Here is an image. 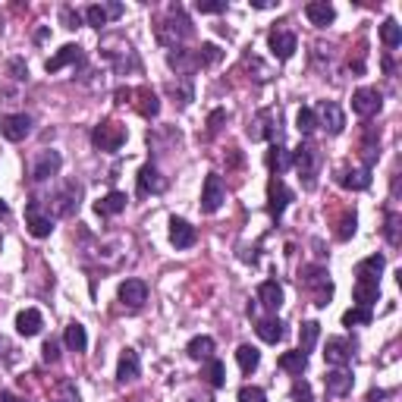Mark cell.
<instances>
[{
	"label": "cell",
	"mask_w": 402,
	"mask_h": 402,
	"mask_svg": "<svg viewBox=\"0 0 402 402\" xmlns=\"http://www.w3.org/2000/svg\"><path fill=\"white\" fill-rule=\"evenodd\" d=\"M352 358V349L346 340H327V349H324V362L333 365V368H346Z\"/></svg>",
	"instance_id": "obj_19"
},
{
	"label": "cell",
	"mask_w": 402,
	"mask_h": 402,
	"mask_svg": "<svg viewBox=\"0 0 402 402\" xmlns=\"http://www.w3.org/2000/svg\"><path fill=\"white\" fill-rule=\"evenodd\" d=\"M79 60H82V51H79V47H76V44H63L57 53H53L51 60H47L44 66H47V73H60L63 66L79 63Z\"/></svg>",
	"instance_id": "obj_26"
},
{
	"label": "cell",
	"mask_w": 402,
	"mask_h": 402,
	"mask_svg": "<svg viewBox=\"0 0 402 402\" xmlns=\"http://www.w3.org/2000/svg\"><path fill=\"white\" fill-rule=\"evenodd\" d=\"M7 214H10V208L3 205V201H0V217H7Z\"/></svg>",
	"instance_id": "obj_56"
},
{
	"label": "cell",
	"mask_w": 402,
	"mask_h": 402,
	"mask_svg": "<svg viewBox=\"0 0 402 402\" xmlns=\"http://www.w3.org/2000/svg\"><path fill=\"white\" fill-rule=\"evenodd\" d=\"M296 126H299V132H302V135H311V132L317 129L315 110H311V107H302V110L296 113Z\"/></svg>",
	"instance_id": "obj_40"
},
{
	"label": "cell",
	"mask_w": 402,
	"mask_h": 402,
	"mask_svg": "<svg viewBox=\"0 0 402 402\" xmlns=\"http://www.w3.org/2000/svg\"><path fill=\"white\" fill-rule=\"evenodd\" d=\"M158 38H160V44L173 47V51H176V44H183L185 38H192V22L185 19V13L179 7H173L170 16L158 26Z\"/></svg>",
	"instance_id": "obj_1"
},
{
	"label": "cell",
	"mask_w": 402,
	"mask_h": 402,
	"mask_svg": "<svg viewBox=\"0 0 402 402\" xmlns=\"http://www.w3.org/2000/svg\"><path fill=\"white\" fill-rule=\"evenodd\" d=\"M85 19H88V26L101 28V26H107V19H110V16H107V10H104V7H98V3H94V7H88V10H85Z\"/></svg>",
	"instance_id": "obj_43"
},
{
	"label": "cell",
	"mask_w": 402,
	"mask_h": 402,
	"mask_svg": "<svg viewBox=\"0 0 402 402\" xmlns=\"http://www.w3.org/2000/svg\"><path fill=\"white\" fill-rule=\"evenodd\" d=\"M305 402H311V399H305Z\"/></svg>",
	"instance_id": "obj_57"
},
{
	"label": "cell",
	"mask_w": 402,
	"mask_h": 402,
	"mask_svg": "<svg viewBox=\"0 0 402 402\" xmlns=\"http://www.w3.org/2000/svg\"><path fill=\"white\" fill-rule=\"evenodd\" d=\"M44 321H41V311L38 308H26L16 315V330H19L22 337H38Z\"/></svg>",
	"instance_id": "obj_24"
},
{
	"label": "cell",
	"mask_w": 402,
	"mask_h": 402,
	"mask_svg": "<svg viewBox=\"0 0 402 402\" xmlns=\"http://www.w3.org/2000/svg\"><path fill=\"white\" fill-rule=\"evenodd\" d=\"M104 10H107V16H110V19H117V16L123 13V7H119V3H107Z\"/></svg>",
	"instance_id": "obj_52"
},
{
	"label": "cell",
	"mask_w": 402,
	"mask_h": 402,
	"mask_svg": "<svg viewBox=\"0 0 402 402\" xmlns=\"http://www.w3.org/2000/svg\"><path fill=\"white\" fill-rule=\"evenodd\" d=\"M292 167L299 170V176L305 179L308 189H315V179L321 173V151H317L311 142H302V145L292 151Z\"/></svg>",
	"instance_id": "obj_2"
},
{
	"label": "cell",
	"mask_w": 402,
	"mask_h": 402,
	"mask_svg": "<svg viewBox=\"0 0 402 402\" xmlns=\"http://www.w3.org/2000/svg\"><path fill=\"white\" fill-rule=\"evenodd\" d=\"M380 104H383V98H380V92L377 88H358L355 94H352V110L358 113V117H374L377 110H380Z\"/></svg>",
	"instance_id": "obj_9"
},
{
	"label": "cell",
	"mask_w": 402,
	"mask_h": 402,
	"mask_svg": "<svg viewBox=\"0 0 402 402\" xmlns=\"http://www.w3.org/2000/svg\"><path fill=\"white\" fill-rule=\"evenodd\" d=\"M290 201H292V192L286 189V183L280 176H271V183H267V211H271V217H283Z\"/></svg>",
	"instance_id": "obj_6"
},
{
	"label": "cell",
	"mask_w": 402,
	"mask_h": 402,
	"mask_svg": "<svg viewBox=\"0 0 402 402\" xmlns=\"http://www.w3.org/2000/svg\"><path fill=\"white\" fill-rule=\"evenodd\" d=\"M10 69H13V79H26V76H28V69L22 66V60H13V63H10Z\"/></svg>",
	"instance_id": "obj_51"
},
{
	"label": "cell",
	"mask_w": 402,
	"mask_h": 402,
	"mask_svg": "<svg viewBox=\"0 0 402 402\" xmlns=\"http://www.w3.org/2000/svg\"><path fill=\"white\" fill-rule=\"evenodd\" d=\"M383 264H387V261H383V255L365 258V261L355 267V277L358 280H377V277H380V271H383Z\"/></svg>",
	"instance_id": "obj_33"
},
{
	"label": "cell",
	"mask_w": 402,
	"mask_h": 402,
	"mask_svg": "<svg viewBox=\"0 0 402 402\" xmlns=\"http://www.w3.org/2000/svg\"><path fill=\"white\" fill-rule=\"evenodd\" d=\"M251 7H258V10H271V7H277L274 0H251Z\"/></svg>",
	"instance_id": "obj_53"
},
{
	"label": "cell",
	"mask_w": 402,
	"mask_h": 402,
	"mask_svg": "<svg viewBox=\"0 0 402 402\" xmlns=\"http://www.w3.org/2000/svg\"><path fill=\"white\" fill-rule=\"evenodd\" d=\"M317 337H321V324L317 321H305L302 330H299V349L302 352H311L317 343Z\"/></svg>",
	"instance_id": "obj_35"
},
{
	"label": "cell",
	"mask_w": 402,
	"mask_h": 402,
	"mask_svg": "<svg viewBox=\"0 0 402 402\" xmlns=\"http://www.w3.org/2000/svg\"><path fill=\"white\" fill-rule=\"evenodd\" d=\"M167 189V179L160 176V170L154 164H145L139 170V195H160Z\"/></svg>",
	"instance_id": "obj_13"
},
{
	"label": "cell",
	"mask_w": 402,
	"mask_h": 402,
	"mask_svg": "<svg viewBox=\"0 0 402 402\" xmlns=\"http://www.w3.org/2000/svg\"><path fill=\"white\" fill-rule=\"evenodd\" d=\"M305 286L315 290V305H327V299L333 296V286H330L327 274H324L321 267H308V271H305Z\"/></svg>",
	"instance_id": "obj_10"
},
{
	"label": "cell",
	"mask_w": 402,
	"mask_h": 402,
	"mask_svg": "<svg viewBox=\"0 0 402 402\" xmlns=\"http://www.w3.org/2000/svg\"><path fill=\"white\" fill-rule=\"evenodd\" d=\"M132 98V92H129V88H126V92H123V88H119V92H117V101H119V104H126V101H129Z\"/></svg>",
	"instance_id": "obj_54"
},
{
	"label": "cell",
	"mask_w": 402,
	"mask_h": 402,
	"mask_svg": "<svg viewBox=\"0 0 402 402\" xmlns=\"http://www.w3.org/2000/svg\"><path fill=\"white\" fill-rule=\"evenodd\" d=\"M60 154L57 151H41L38 154V160H35V167H32V176L38 179V183H44V179H51V176H57L60 173Z\"/></svg>",
	"instance_id": "obj_17"
},
{
	"label": "cell",
	"mask_w": 402,
	"mask_h": 402,
	"mask_svg": "<svg viewBox=\"0 0 402 402\" xmlns=\"http://www.w3.org/2000/svg\"><path fill=\"white\" fill-rule=\"evenodd\" d=\"M343 324H346V327H355V324H371V308H358V305H355V308H349L343 315Z\"/></svg>",
	"instance_id": "obj_41"
},
{
	"label": "cell",
	"mask_w": 402,
	"mask_h": 402,
	"mask_svg": "<svg viewBox=\"0 0 402 402\" xmlns=\"http://www.w3.org/2000/svg\"><path fill=\"white\" fill-rule=\"evenodd\" d=\"M126 201H129V198H126L123 192H110V195H104L98 205H94V211H98L101 217H113V214L126 211Z\"/></svg>",
	"instance_id": "obj_27"
},
{
	"label": "cell",
	"mask_w": 402,
	"mask_h": 402,
	"mask_svg": "<svg viewBox=\"0 0 402 402\" xmlns=\"http://www.w3.org/2000/svg\"><path fill=\"white\" fill-rule=\"evenodd\" d=\"M119 302H123L129 311H139L142 305L148 302L145 280H126V283H119Z\"/></svg>",
	"instance_id": "obj_8"
},
{
	"label": "cell",
	"mask_w": 402,
	"mask_h": 402,
	"mask_svg": "<svg viewBox=\"0 0 402 402\" xmlns=\"http://www.w3.org/2000/svg\"><path fill=\"white\" fill-rule=\"evenodd\" d=\"M352 233H355V214H346L343 224H340V233H337V236H340V239H349Z\"/></svg>",
	"instance_id": "obj_46"
},
{
	"label": "cell",
	"mask_w": 402,
	"mask_h": 402,
	"mask_svg": "<svg viewBox=\"0 0 402 402\" xmlns=\"http://www.w3.org/2000/svg\"><path fill=\"white\" fill-rule=\"evenodd\" d=\"M239 402H267L261 387H242L239 390Z\"/></svg>",
	"instance_id": "obj_44"
},
{
	"label": "cell",
	"mask_w": 402,
	"mask_h": 402,
	"mask_svg": "<svg viewBox=\"0 0 402 402\" xmlns=\"http://www.w3.org/2000/svg\"><path fill=\"white\" fill-rule=\"evenodd\" d=\"M205 377H208V383H211V387H224L226 383V368H224V362H217V358H211V362H208V371H205Z\"/></svg>",
	"instance_id": "obj_39"
},
{
	"label": "cell",
	"mask_w": 402,
	"mask_h": 402,
	"mask_svg": "<svg viewBox=\"0 0 402 402\" xmlns=\"http://www.w3.org/2000/svg\"><path fill=\"white\" fill-rule=\"evenodd\" d=\"M236 362H239V368H242L245 374H251V371L258 368V362H261V352H258L255 346H239V349H236Z\"/></svg>",
	"instance_id": "obj_36"
},
{
	"label": "cell",
	"mask_w": 402,
	"mask_h": 402,
	"mask_svg": "<svg viewBox=\"0 0 402 402\" xmlns=\"http://www.w3.org/2000/svg\"><path fill=\"white\" fill-rule=\"evenodd\" d=\"M277 123H280V113H274V110H261L255 119H251V126H249V135L251 139H274L277 135Z\"/></svg>",
	"instance_id": "obj_11"
},
{
	"label": "cell",
	"mask_w": 402,
	"mask_h": 402,
	"mask_svg": "<svg viewBox=\"0 0 402 402\" xmlns=\"http://www.w3.org/2000/svg\"><path fill=\"white\" fill-rule=\"evenodd\" d=\"M387 239L390 245H399V214H390L387 217Z\"/></svg>",
	"instance_id": "obj_45"
},
{
	"label": "cell",
	"mask_w": 402,
	"mask_h": 402,
	"mask_svg": "<svg viewBox=\"0 0 402 402\" xmlns=\"http://www.w3.org/2000/svg\"><path fill=\"white\" fill-rule=\"evenodd\" d=\"M380 38H383V44L387 47H399L402 44V28H399V22L396 19H387L380 26Z\"/></svg>",
	"instance_id": "obj_38"
},
{
	"label": "cell",
	"mask_w": 402,
	"mask_h": 402,
	"mask_svg": "<svg viewBox=\"0 0 402 402\" xmlns=\"http://www.w3.org/2000/svg\"><path fill=\"white\" fill-rule=\"evenodd\" d=\"M92 142H94V148H101V151H119L126 142V126L117 123V119H104L101 126H94Z\"/></svg>",
	"instance_id": "obj_3"
},
{
	"label": "cell",
	"mask_w": 402,
	"mask_h": 402,
	"mask_svg": "<svg viewBox=\"0 0 402 402\" xmlns=\"http://www.w3.org/2000/svg\"><path fill=\"white\" fill-rule=\"evenodd\" d=\"M324 387H327L330 396H349L352 393V374L346 368L330 371V374L324 377Z\"/></svg>",
	"instance_id": "obj_22"
},
{
	"label": "cell",
	"mask_w": 402,
	"mask_h": 402,
	"mask_svg": "<svg viewBox=\"0 0 402 402\" xmlns=\"http://www.w3.org/2000/svg\"><path fill=\"white\" fill-rule=\"evenodd\" d=\"M258 302L267 311H277L280 305H283V286H280L277 280H264V283L258 286Z\"/></svg>",
	"instance_id": "obj_21"
},
{
	"label": "cell",
	"mask_w": 402,
	"mask_h": 402,
	"mask_svg": "<svg viewBox=\"0 0 402 402\" xmlns=\"http://www.w3.org/2000/svg\"><path fill=\"white\" fill-rule=\"evenodd\" d=\"M258 337L264 340V343H280L283 340V324L277 321V317H264V321H258Z\"/></svg>",
	"instance_id": "obj_30"
},
{
	"label": "cell",
	"mask_w": 402,
	"mask_h": 402,
	"mask_svg": "<svg viewBox=\"0 0 402 402\" xmlns=\"http://www.w3.org/2000/svg\"><path fill=\"white\" fill-rule=\"evenodd\" d=\"M132 98H135V107H139L142 117L151 119V117H158V113H160V101H158V94H154L148 85L135 88V92H132Z\"/></svg>",
	"instance_id": "obj_25"
},
{
	"label": "cell",
	"mask_w": 402,
	"mask_h": 402,
	"mask_svg": "<svg viewBox=\"0 0 402 402\" xmlns=\"http://www.w3.org/2000/svg\"><path fill=\"white\" fill-rule=\"evenodd\" d=\"M60 16H63L66 28H76V26H79V13H73V10H63V13H60Z\"/></svg>",
	"instance_id": "obj_50"
},
{
	"label": "cell",
	"mask_w": 402,
	"mask_h": 402,
	"mask_svg": "<svg viewBox=\"0 0 402 402\" xmlns=\"http://www.w3.org/2000/svg\"><path fill=\"white\" fill-rule=\"evenodd\" d=\"M224 119H226V113H224V110H214L211 117H208V129H211V132H217Z\"/></svg>",
	"instance_id": "obj_49"
},
{
	"label": "cell",
	"mask_w": 402,
	"mask_h": 402,
	"mask_svg": "<svg viewBox=\"0 0 402 402\" xmlns=\"http://www.w3.org/2000/svg\"><path fill=\"white\" fill-rule=\"evenodd\" d=\"M195 239H198V233H195V226H192L189 220H183V217L170 220V242L176 245V249H192Z\"/></svg>",
	"instance_id": "obj_14"
},
{
	"label": "cell",
	"mask_w": 402,
	"mask_h": 402,
	"mask_svg": "<svg viewBox=\"0 0 402 402\" xmlns=\"http://www.w3.org/2000/svg\"><path fill=\"white\" fill-rule=\"evenodd\" d=\"M53 211H57L60 217H73V214L79 211V185L76 183L66 185V189L53 198Z\"/></svg>",
	"instance_id": "obj_16"
},
{
	"label": "cell",
	"mask_w": 402,
	"mask_h": 402,
	"mask_svg": "<svg viewBox=\"0 0 402 402\" xmlns=\"http://www.w3.org/2000/svg\"><path fill=\"white\" fill-rule=\"evenodd\" d=\"M195 57H198V66H214L220 60V47L217 44H201V51H198Z\"/></svg>",
	"instance_id": "obj_42"
},
{
	"label": "cell",
	"mask_w": 402,
	"mask_h": 402,
	"mask_svg": "<svg viewBox=\"0 0 402 402\" xmlns=\"http://www.w3.org/2000/svg\"><path fill=\"white\" fill-rule=\"evenodd\" d=\"M0 132H3L7 142H22L28 132H32V117H28V113H10V117H3V123H0Z\"/></svg>",
	"instance_id": "obj_7"
},
{
	"label": "cell",
	"mask_w": 402,
	"mask_h": 402,
	"mask_svg": "<svg viewBox=\"0 0 402 402\" xmlns=\"http://www.w3.org/2000/svg\"><path fill=\"white\" fill-rule=\"evenodd\" d=\"M290 164H292V158H290V151H286V148L274 145L271 151H267V167H271V170H277V176H280V173H283Z\"/></svg>",
	"instance_id": "obj_37"
},
{
	"label": "cell",
	"mask_w": 402,
	"mask_h": 402,
	"mask_svg": "<svg viewBox=\"0 0 402 402\" xmlns=\"http://www.w3.org/2000/svg\"><path fill=\"white\" fill-rule=\"evenodd\" d=\"M41 355H44V362H57V358H60V346L51 340V343H44V349H41Z\"/></svg>",
	"instance_id": "obj_48"
},
{
	"label": "cell",
	"mask_w": 402,
	"mask_h": 402,
	"mask_svg": "<svg viewBox=\"0 0 402 402\" xmlns=\"http://www.w3.org/2000/svg\"><path fill=\"white\" fill-rule=\"evenodd\" d=\"M352 296H355L358 308H374V305L380 302V283H377V280H355Z\"/></svg>",
	"instance_id": "obj_18"
},
{
	"label": "cell",
	"mask_w": 402,
	"mask_h": 402,
	"mask_svg": "<svg viewBox=\"0 0 402 402\" xmlns=\"http://www.w3.org/2000/svg\"><path fill=\"white\" fill-rule=\"evenodd\" d=\"M198 10L201 13H220V10H226L224 0H198Z\"/></svg>",
	"instance_id": "obj_47"
},
{
	"label": "cell",
	"mask_w": 402,
	"mask_h": 402,
	"mask_svg": "<svg viewBox=\"0 0 402 402\" xmlns=\"http://www.w3.org/2000/svg\"><path fill=\"white\" fill-rule=\"evenodd\" d=\"M226 201V185L217 173H208L205 189H201V211L205 214H217L220 205Z\"/></svg>",
	"instance_id": "obj_5"
},
{
	"label": "cell",
	"mask_w": 402,
	"mask_h": 402,
	"mask_svg": "<svg viewBox=\"0 0 402 402\" xmlns=\"http://www.w3.org/2000/svg\"><path fill=\"white\" fill-rule=\"evenodd\" d=\"M63 343L69 346L73 352H85V346H88L85 327H82V324H69V327H66V333H63Z\"/></svg>",
	"instance_id": "obj_34"
},
{
	"label": "cell",
	"mask_w": 402,
	"mask_h": 402,
	"mask_svg": "<svg viewBox=\"0 0 402 402\" xmlns=\"http://www.w3.org/2000/svg\"><path fill=\"white\" fill-rule=\"evenodd\" d=\"M0 399H3V402H26V399H19L16 393H0Z\"/></svg>",
	"instance_id": "obj_55"
},
{
	"label": "cell",
	"mask_w": 402,
	"mask_h": 402,
	"mask_svg": "<svg viewBox=\"0 0 402 402\" xmlns=\"http://www.w3.org/2000/svg\"><path fill=\"white\" fill-rule=\"evenodd\" d=\"M167 63H170L173 69H176V73H183V76L192 73V69H198V57H192L189 51H179V47L167 53Z\"/></svg>",
	"instance_id": "obj_31"
},
{
	"label": "cell",
	"mask_w": 402,
	"mask_h": 402,
	"mask_svg": "<svg viewBox=\"0 0 402 402\" xmlns=\"http://www.w3.org/2000/svg\"><path fill=\"white\" fill-rule=\"evenodd\" d=\"M267 44H271V53H274L277 60H290L292 53H296L299 41H296V35L286 32V28H274L271 38H267Z\"/></svg>",
	"instance_id": "obj_12"
},
{
	"label": "cell",
	"mask_w": 402,
	"mask_h": 402,
	"mask_svg": "<svg viewBox=\"0 0 402 402\" xmlns=\"http://www.w3.org/2000/svg\"><path fill=\"white\" fill-rule=\"evenodd\" d=\"M185 352H189L195 362H211V355H214V340H211V337H195L189 346H185Z\"/></svg>",
	"instance_id": "obj_32"
},
{
	"label": "cell",
	"mask_w": 402,
	"mask_h": 402,
	"mask_svg": "<svg viewBox=\"0 0 402 402\" xmlns=\"http://www.w3.org/2000/svg\"><path fill=\"white\" fill-rule=\"evenodd\" d=\"M26 224H28V233H32L35 239L51 236V230H53L51 217H44V214L38 211V201H28V208H26Z\"/></svg>",
	"instance_id": "obj_15"
},
{
	"label": "cell",
	"mask_w": 402,
	"mask_h": 402,
	"mask_svg": "<svg viewBox=\"0 0 402 402\" xmlns=\"http://www.w3.org/2000/svg\"><path fill=\"white\" fill-rule=\"evenodd\" d=\"M305 16H308L311 26L324 28V26H330V22L337 19V10L330 7L327 0H315V3H308V7H305Z\"/></svg>",
	"instance_id": "obj_23"
},
{
	"label": "cell",
	"mask_w": 402,
	"mask_h": 402,
	"mask_svg": "<svg viewBox=\"0 0 402 402\" xmlns=\"http://www.w3.org/2000/svg\"><path fill=\"white\" fill-rule=\"evenodd\" d=\"M142 371V362H139V352L135 349H126L123 355H119V365H117V380L119 383H129L135 380Z\"/></svg>",
	"instance_id": "obj_20"
},
{
	"label": "cell",
	"mask_w": 402,
	"mask_h": 402,
	"mask_svg": "<svg viewBox=\"0 0 402 402\" xmlns=\"http://www.w3.org/2000/svg\"><path fill=\"white\" fill-rule=\"evenodd\" d=\"M280 368L290 371V374H302V371L308 368V352H302V349L283 352V355H280Z\"/></svg>",
	"instance_id": "obj_29"
},
{
	"label": "cell",
	"mask_w": 402,
	"mask_h": 402,
	"mask_svg": "<svg viewBox=\"0 0 402 402\" xmlns=\"http://www.w3.org/2000/svg\"><path fill=\"white\" fill-rule=\"evenodd\" d=\"M315 119L317 126H324V129L330 132V135H340V132L346 129V113L340 104H333V101H321L315 110Z\"/></svg>",
	"instance_id": "obj_4"
},
{
	"label": "cell",
	"mask_w": 402,
	"mask_h": 402,
	"mask_svg": "<svg viewBox=\"0 0 402 402\" xmlns=\"http://www.w3.org/2000/svg\"><path fill=\"white\" fill-rule=\"evenodd\" d=\"M340 185H346V189H368L371 185V170L368 167H362V170H340Z\"/></svg>",
	"instance_id": "obj_28"
}]
</instances>
